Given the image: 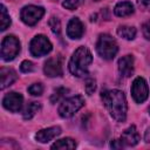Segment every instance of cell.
<instances>
[{
	"instance_id": "obj_1",
	"label": "cell",
	"mask_w": 150,
	"mask_h": 150,
	"mask_svg": "<svg viewBox=\"0 0 150 150\" xmlns=\"http://www.w3.org/2000/svg\"><path fill=\"white\" fill-rule=\"evenodd\" d=\"M101 98L114 120H116L117 122L125 121L128 105H127V100L123 91L118 89L105 90L102 93Z\"/></svg>"
},
{
	"instance_id": "obj_2",
	"label": "cell",
	"mask_w": 150,
	"mask_h": 150,
	"mask_svg": "<svg viewBox=\"0 0 150 150\" xmlns=\"http://www.w3.org/2000/svg\"><path fill=\"white\" fill-rule=\"evenodd\" d=\"M93 62V55L90 50L82 46L79 47L71 55L68 63L69 71L76 77H84L88 75V68Z\"/></svg>"
},
{
	"instance_id": "obj_3",
	"label": "cell",
	"mask_w": 150,
	"mask_h": 150,
	"mask_svg": "<svg viewBox=\"0 0 150 150\" xmlns=\"http://www.w3.org/2000/svg\"><path fill=\"white\" fill-rule=\"evenodd\" d=\"M96 50L102 59L112 60L118 52V46L112 36L109 34H101L96 43Z\"/></svg>"
},
{
	"instance_id": "obj_4",
	"label": "cell",
	"mask_w": 150,
	"mask_h": 150,
	"mask_svg": "<svg viewBox=\"0 0 150 150\" xmlns=\"http://www.w3.org/2000/svg\"><path fill=\"white\" fill-rule=\"evenodd\" d=\"M84 105V98L81 95H76L62 101L59 107V115L63 118L73 117Z\"/></svg>"
},
{
	"instance_id": "obj_5",
	"label": "cell",
	"mask_w": 150,
	"mask_h": 150,
	"mask_svg": "<svg viewBox=\"0 0 150 150\" xmlns=\"http://www.w3.org/2000/svg\"><path fill=\"white\" fill-rule=\"evenodd\" d=\"M20 52V41L14 35H7L1 41V59L6 62L14 60Z\"/></svg>"
},
{
	"instance_id": "obj_6",
	"label": "cell",
	"mask_w": 150,
	"mask_h": 150,
	"mask_svg": "<svg viewBox=\"0 0 150 150\" xmlns=\"http://www.w3.org/2000/svg\"><path fill=\"white\" fill-rule=\"evenodd\" d=\"M53 46L50 43V41L42 34L36 35L32 39L30 43H29V50L30 54L35 57H40L43 55H47L50 50H52Z\"/></svg>"
},
{
	"instance_id": "obj_7",
	"label": "cell",
	"mask_w": 150,
	"mask_h": 150,
	"mask_svg": "<svg viewBox=\"0 0 150 150\" xmlns=\"http://www.w3.org/2000/svg\"><path fill=\"white\" fill-rule=\"evenodd\" d=\"M43 14H45V8L43 7L29 5V6H25L21 9L20 18L26 25L34 26L40 21V19L43 16Z\"/></svg>"
},
{
	"instance_id": "obj_8",
	"label": "cell",
	"mask_w": 150,
	"mask_h": 150,
	"mask_svg": "<svg viewBox=\"0 0 150 150\" xmlns=\"http://www.w3.org/2000/svg\"><path fill=\"white\" fill-rule=\"evenodd\" d=\"M131 95L132 98L137 103H143L149 96V88L146 81L143 77H136L131 86Z\"/></svg>"
},
{
	"instance_id": "obj_9",
	"label": "cell",
	"mask_w": 150,
	"mask_h": 150,
	"mask_svg": "<svg viewBox=\"0 0 150 150\" xmlns=\"http://www.w3.org/2000/svg\"><path fill=\"white\" fill-rule=\"evenodd\" d=\"M22 103H23L22 95L15 91L6 94L5 97L2 98V105L12 112H19L22 108Z\"/></svg>"
},
{
	"instance_id": "obj_10",
	"label": "cell",
	"mask_w": 150,
	"mask_h": 150,
	"mask_svg": "<svg viewBox=\"0 0 150 150\" xmlns=\"http://www.w3.org/2000/svg\"><path fill=\"white\" fill-rule=\"evenodd\" d=\"M43 71L49 77L62 76L63 70H62V63H61L60 57H50V59H48L45 62Z\"/></svg>"
},
{
	"instance_id": "obj_11",
	"label": "cell",
	"mask_w": 150,
	"mask_h": 150,
	"mask_svg": "<svg viewBox=\"0 0 150 150\" xmlns=\"http://www.w3.org/2000/svg\"><path fill=\"white\" fill-rule=\"evenodd\" d=\"M120 141L122 142V144L124 146H134V145H136L139 142V134H138L136 127L131 125L128 129H125L122 132V135L120 137Z\"/></svg>"
},
{
	"instance_id": "obj_12",
	"label": "cell",
	"mask_w": 150,
	"mask_h": 150,
	"mask_svg": "<svg viewBox=\"0 0 150 150\" xmlns=\"http://www.w3.org/2000/svg\"><path fill=\"white\" fill-rule=\"evenodd\" d=\"M83 32H84V28L79 18H73L69 20L67 26V35L70 39H74V40L80 39L83 35Z\"/></svg>"
},
{
	"instance_id": "obj_13",
	"label": "cell",
	"mask_w": 150,
	"mask_h": 150,
	"mask_svg": "<svg viewBox=\"0 0 150 150\" xmlns=\"http://www.w3.org/2000/svg\"><path fill=\"white\" fill-rule=\"evenodd\" d=\"M118 71L123 77H129L134 73V56L125 55L118 60Z\"/></svg>"
},
{
	"instance_id": "obj_14",
	"label": "cell",
	"mask_w": 150,
	"mask_h": 150,
	"mask_svg": "<svg viewBox=\"0 0 150 150\" xmlns=\"http://www.w3.org/2000/svg\"><path fill=\"white\" fill-rule=\"evenodd\" d=\"M61 134V128L60 127H50L47 129H42L36 132L35 138L40 143H48L49 141L54 139L56 136Z\"/></svg>"
},
{
	"instance_id": "obj_15",
	"label": "cell",
	"mask_w": 150,
	"mask_h": 150,
	"mask_svg": "<svg viewBox=\"0 0 150 150\" xmlns=\"http://www.w3.org/2000/svg\"><path fill=\"white\" fill-rule=\"evenodd\" d=\"M0 77H1V89H5L7 87H9L13 82L16 81L18 75L15 73V70L11 69V68H1L0 70Z\"/></svg>"
},
{
	"instance_id": "obj_16",
	"label": "cell",
	"mask_w": 150,
	"mask_h": 150,
	"mask_svg": "<svg viewBox=\"0 0 150 150\" xmlns=\"http://www.w3.org/2000/svg\"><path fill=\"white\" fill-rule=\"evenodd\" d=\"M114 13L120 16V18H124V16H129L134 13V6L131 2L129 1H121L118 2L115 8H114Z\"/></svg>"
},
{
	"instance_id": "obj_17",
	"label": "cell",
	"mask_w": 150,
	"mask_h": 150,
	"mask_svg": "<svg viewBox=\"0 0 150 150\" xmlns=\"http://www.w3.org/2000/svg\"><path fill=\"white\" fill-rule=\"evenodd\" d=\"M50 148L52 149H61V150H71V149L76 148V142L73 138L66 137V138L56 141Z\"/></svg>"
},
{
	"instance_id": "obj_18",
	"label": "cell",
	"mask_w": 150,
	"mask_h": 150,
	"mask_svg": "<svg viewBox=\"0 0 150 150\" xmlns=\"http://www.w3.org/2000/svg\"><path fill=\"white\" fill-rule=\"evenodd\" d=\"M117 34L125 40H134L136 36V28L131 26H120L117 28Z\"/></svg>"
},
{
	"instance_id": "obj_19",
	"label": "cell",
	"mask_w": 150,
	"mask_h": 150,
	"mask_svg": "<svg viewBox=\"0 0 150 150\" xmlns=\"http://www.w3.org/2000/svg\"><path fill=\"white\" fill-rule=\"evenodd\" d=\"M40 108H41V105H40L39 102H30V103L26 107V109H25V111H23V118H25V120H30V118L40 110Z\"/></svg>"
},
{
	"instance_id": "obj_20",
	"label": "cell",
	"mask_w": 150,
	"mask_h": 150,
	"mask_svg": "<svg viewBox=\"0 0 150 150\" xmlns=\"http://www.w3.org/2000/svg\"><path fill=\"white\" fill-rule=\"evenodd\" d=\"M11 25V16L7 13V9L4 5H1V13H0V29L6 30Z\"/></svg>"
},
{
	"instance_id": "obj_21",
	"label": "cell",
	"mask_w": 150,
	"mask_h": 150,
	"mask_svg": "<svg viewBox=\"0 0 150 150\" xmlns=\"http://www.w3.org/2000/svg\"><path fill=\"white\" fill-rule=\"evenodd\" d=\"M68 93V89H66V88H57L53 94H52V96H50V102L52 103H56V102H59L62 97H64V95Z\"/></svg>"
},
{
	"instance_id": "obj_22",
	"label": "cell",
	"mask_w": 150,
	"mask_h": 150,
	"mask_svg": "<svg viewBox=\"0 0 150 150\" xmlns=\"http://www.w3.org/2000/svg\"><path fill=\"white\" fill-rule=\"evenodd\" d=\"M48 23H49V27H50L52 32L55 35H59L60 36V34H61V23H60V20L57 18L53 16V18H50V20H49Z\"/></svg>"
},
{
	"instance_id": "obj_23",
	"label": "cell",
	"mask_w": 150,
	"mask_h": 150,
	"mask_svg": "<svg viewBox=\"0 0 150 150\" xmlns=\"http://www.w3.org/2000/svg\"><path fill=\"white\" fill-rule=\"evenodd\" d=\"M83 2H84V0H64V1L62 2V6H63L66 9L74 11V9H76V8H79Z\"/></svg>"
},
{
	"instance_id": "obj_24",
	"label": "cell",
	"mask_w": 150,
	"mask_h": 150,
	"mask_svg": "<svg viewBox=\"0 0 150 150\" xmlns=\"http://www.w3.org/2000/svg\"><path fill=\"white\" fill-rule=\"evenodd\" d=\"M28 93L33 96H40L43 93V86L42 83H33L28 87Z\"/></svg>"
},
{
	"instance_id": "obj_25",
	"label": "cell",
	"mask_w": 150,
	"mask_h": 150,
	"mask_svg": "<svg viewBox=\"0 0 150 150\" xmlns=\"http://www.w3.org/2000/svg\"><path fill=\"white\" fill-rule=\"evenodd\" d=\"M84 89L88 95H91L96 89V81L93 77H87V80L84 82Z\"/></svg>"
},
{
	"instance_id": "obj_26",
	"label": "cell",
	"mask_w": 150,
	"mask_h": 150,
	"mask_svg": "<svg viewBox=\"0 0 150 150\" xmlns=\"http://www.w3.org/2000/svg\"><path fill=\"white\" fill-rule=\"evenodd\" d=\"M20 69H21L22 73H30V71H33V69H34V64H33L30 61L25 60V61L21 62Z\"/></svg>"
},
{
	"instance_id": "obj_27",
	"label": "cell",
	"mask_w": 150,
	"mask_h": 150,
	"mask_svg": "<svg viewBox=\"0 0 150 150\" xmlns=\"http://www.w3.org/2000/svg\"><path fill=\"white\" fill-rule=\"evenodd\" d=\"M142 30H143V35L146 40H150V20L144 22L142 26Z\"/></svg>"
},
{
	"instance_id": "obj_28",
	"label": "cell",
	"mask_w": 150,
	"mask_h": 150,
	"mask_svg": "<svg viewBox=\"0 0 150 150\" xmlns=\"http://www.w3.org/2000/svg\"><path fill=\"white\" fill-rule=\"evenodd\" d=\"M137 4L141 8L145 11H150V0H137Z\"/></svg>"
},
{
	"instance_id": "obj_29",
	"label": "cell",
	"mask_w": 150,
	"mask_h": 150,
	"mask_svg": "<svg viewBox=\"0 0 150 150\" xmlns=\"http://www.w3.org/2000/svg\"><path fill=\"white\" fill-rule=\"evenodd\" d=\"M110 146L112 149H121V148H124V145L122 144V142L120 139H114L111 143H110Z\"/></svg>"
},
{
	"instance_id": "obj_30",
	"label": "cell",
	"mask_w": 150,
	"mask_h": 150,
	"mask_svg": "<svg viewBox=\"0 0 150 150\" xmlns=\"http://www.w3.org/2000/svg\"><path fill=\"white\" fill-rule=\"evenodd\" d=\"M144 138H145V142L150 143V128H148V129H146L145 135H144Z\"/></svg>"
},
{
	"instance_id": "obj_31",
	"label": "cell",
	"mask_w": 150,
	"mask_h": 150,
	"mask_svg": "<svg viewBox=\"0 0 150 150\" xmlns=\"http://www.w3.org/2000/svg\"><path fill=\"white\" fill-rule=\"evenodd\" d=\"M94 1H100V0H94Z\"/></svg>"
},
{
	"instance_id": "obj_32",
	"label": "cell",
	"mask_w": 150,
	"mask_h": 150,
	"mask_svg": "<svg viewBox=\"0 0 150 150\" xmlns=\"http://www.w3.org/2000/svg\"><path fill=\"white\" fill-rule=\"evenodd\" d=\"M149 112H150V107H149Z\"/></svg>"
}]
</instances>
